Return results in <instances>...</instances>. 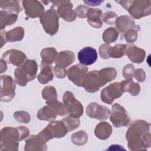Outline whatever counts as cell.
I'll use <instances>...</instances> for the list:
<instances>
[{"instance_id": "1", "label": "cell", "mask_w": 151, "mask_h": 151, "mask_svg": "<svg viewBox=\"0 0 151 151\" xmlns=\"http://www.w3.org/2000/svg\"><path fill=\"white\" fill-rule=\"evenodd\" d=\"M150 124L144 120L134 121L127 131L126 137L131 150L146 149L150 146Z\"/></svg>"}, {"instance_id": "2", "label": "cell", "mask_w": 151, "mask_h": 151, "mask_svg": "<svg viewBox=\"0 0 151 151\" xmlns=\"http://www.w3.org/2000/svg\"><path fill=\"white\" fill-rule=\"evenodd\" d=\"M29 130L25 126L5 127L0 132V150H17L18 142L28 136Z\"/></svg>"}, {"instance_id": "3", "label": "cell", "mask_w": 151, "mask_h": 151, "mask_svg": "<svg viewBox=\"0 0 151 151\" xmlns=\"http://www.w3.org/2000/svg\"><path fill=\"white\" fill-rule=\"evenodd\" d=\"M116 75V69L112 67L102 68L100 71H91L87 74L84 81L83 87L88 92H96L101 87L114 80Z\"/></svg>"}, {"instance_id": "4", "label": "cell", "mask_w": 151, "mask_h": 151, "mask_svg": "<svg viewBox=\"0 0 151 151\" xmlns=\"http://www.w3.org/2000/svg\"><path fill=\"white\" fill-rule=\"evenodd\" d=\"M38 65L35 60H27L14 71L15 80L21 86H25L28 81L34 80L37 75Z\"/></svg>"}, {"instance_id": "5", "label": "cell", "mask_w": 151, "mask_h": 151, "mask_svg": "<svg viewBox=\"0 0 151 151\" xmlns=\"http://www.w3.org/2000/svg\"><path fill=\"white\" fill-rule=\"evenodd\" d=\"M117 2L136 19H140L150 14V1H120Z\"/></svg>"}, {"instance_id": "6", "label": "cell", "mask_w": 151, "mask_h": 151, "mask_svg": "<svg viewBox=\"0 0 151 151\" xmlns=\"http://www.w3.org/2000/svg\"><path fill=\"white\" fill-rule=\"evenodd\" d=\"M68 132V130L63 121H56L49 123L38 136L42 141L46 143L51 139L64 137Z\"/></svg>"}, {"instance_id": "7", "label": "cell", "mask_w": 151, "mask_h": 151, "mask_svg": "<svg viewBox=\"0 0 151 151\" xmlns=\"http://www.w3.org/2000/svg\"><path fill=\"white\" fill-rule=\"evenodd\" d=\"M58 18L59 16L52 6L40 17V22L47 34L52 35L57 33L58 29Z\"/></svg>"}, {"instance_id": "8", "label": "cell", "mask_w": 151, "mask_h": 151, "mask_svg": "<svg viewBox=\"0 0 151 151\" xmlns=\"http://www.w3.org/2000/svg\"><path fill=\"white\" fill-rule=\"evenodd\" d=\"M63 103L69 116L79 117L83 113V107L70 91H66L63 96Z\"/></svg>"}, {"instance_id": "9", "label": "cell", "mask_w": 151, "mask_h": 151, "mask_svg": "<svg viewBox=\"0 0 151 151\" xmlns=\"http://www.w3.org/2000/svg\"><path fill=\"white\" fill-rule=\"evenodd\" d=\"M52 5L56 10L58 16L65 21H73L76 18L75 11L73 9V4L69 1H51Z\"/></svg>"}, {"instance_id": "10", "label": "cell", "mask_w": 151, "mask_h": 151, "mask_svg": "<svg viewBox=\"0 0 151 151\" xmlns=\"http://www.w3.org/2000/svg\"><path fill=\"white\" fill-rule=\"evenodd\" d=\"M15 84L12 78L8 75L1 76V101L9 102L15 96Z\"/></svg>"}, {"instance_id": "11", "label": "cell", "mask_w": 151, "mask_h": 151, "mask_svg": "<svg viewBox=\"0 0 151 151\" xmlns=\"http://www.w3.org/2000/svg\"><path fill=\"white\" fill-rule=\"evenodd\" d=\"M110 120L116 127L126 126L130 121L127 111L118 103H115L112 106V113H111Z\"/></svg>"}, {"instance_id": "12", "label": "cell", "mask_w": 151, "mask_h": 151, "mask_svg": "<svg viewBox=\"0 0 151 151\" xmlns=\"http://www.w3.org/2000/svg\"><path fill=\"white\" fill-rule=\"evenodd\" d=\"M123 93L121 83L115 82L101 90V99L103 102L111 104L114 99L120 97Z\"/></svg>"}, {"instance_id": "13", "label": "cell", "mask_w": 151, "mask_h": 151, "mask_svg": "<svg viewBox=\"0 0 151 151\" xmlns=\"http://www.w3.org/2000/svg\"><path fill=\"white\" fill-rule=\"evenodd\" d=\"M88 68L82 64L74 65L68 69L67 76L68 79L73 82L76 86H83L84 81L87 76Z\"/></svg>"}, {"instance_id": "14", "label": "cell", "mask_w": 151, "mask_h": 151, "mask_svg": "<svg viewBox=\"0 0 151 151\" xmlns=\"http://www.w3.org/2000/svg\"><path fill=\"white\" fill-rule=\"evenodd\" d=\"M86 113L91 118L103 120L107 119L111 113L107 107L93 102L87 106Z\"/></svg>"}, {"instance_id": "15", "label": "cell", "mask_w": 151, "mask_h": 151, "mask_svg": "<svg viewBox=\"0 0 151 151\" xmlns=\"http://www.w3.org/2000/svg\"><path fill=\"white\" fill-rule=\"evenodd\" d=\"M22 6L25 14L29 18L41 17L44 14V7L38 1H24Z\"/></svg>"}, {"instance_id": "16", "label": "cell", "mask_w": 151, "mask_h": 151, "mask_svg": "<svg viewBox=\"0 0 151 151\" xmlns=\"http://www.w3.org/2000/svg\"><path fill=\"white\" fill-rule=\"evenodd\" d=\"M1 58L7 63L18 67L21 65L27 60L26 55L24 52L14 49L6 51L3 54Z\"/></svg>"}, {"instance_id": "17", "label": "cell", "mask_w": 151, "mask_h": 151, "mask_svg": "<svg viewBox=\"0 0 151 151\" xmlns=\"http://www.w3.org/2000/svg\"><path fill=\"white\" fill-rule=\"evenodd\" d=\"M77 57L81 64L89 65L94 63L97 60V52L94 48L86 47L78 52Z\"/></svg>"}, {"instance_id": "18", "label": "cell", "mask_w": 151, "mask_h": 151, "mask_svg": "<svg viewBox=\"0 0 151 151\" xmlns=\"http://www.w3.org/2000/svg\"><path fill=\"white\" fill-rule=\"evenodd\" d=\"M75 60V55L73 51H63L58 54L57 57L55 61V65L65 68L70 64H73Z\"/></svg>"}, {"instance_id": "19", "label": "cell", "mask_w": 151, "mask_h": 151, "mask_svg": "<svg viewBox=\"0 0 151 151\" xmlns=\"http://www.w3.org/2000/svg\"><path fill=\"white\" fill-rule=\"evenodd\" d=\"M125 53L130 60L135 63H142L145 57V51L134 45H129L126 49Z\"/></svg>"}, {"instance_id": "20", "label": "cell", "mask_w": 151, "mask_h": 151, "mask_svg": "<svg viewBox=\"0 0 151 151\" xmlns=\"http://www.w3.org/2000/svg\"><path fill=\"white\" fill-rule=\"evenodd\" d=\"M47 147L38 135H31L26 141L25 150H45Z\"/></svg>"}, {"instance_id": "21", "label": "cell", "mask_w": 151, "mask_h": 151, "mask_svg": "<svg viewBox=\"0 0 151 151\" xmlns=\"http://www.w3.org/2000/svg\"><path fill=\"white\" fill-rule=\"evenodd\" d=\"M101 14L102 11L99 9L89 8L87 14V21L89 25L96 28L101 27L102 22L100 17L101 16Z\"/></svg>"}, {"instance_id": "22", "label": "cell", "mask_w": 151, "mask_h": 151, "mask_svg": "<svg viewBox=\"0 0 151 151\" xmlns=\"http://www.w3.org/2000/svg\"><path fill=\"white\" fill-rule=\"evenodd\" d=\"M134 21L132 18L127 15H122L117 18L116 21L117 29L122 32H124L134 27Z\"/></svg>"}, {"instance_id": "23", "label": "cell", "mask_w": 151, "mask_h": 151, "mask_svg": "<svg viewBox=\"0 0 151 151\" xmlns=\"http://www.w3.org/2000/svg\"><path fill=\"white\" fill-rule=\"evenodd\" d=\"M112 132L111 125L107 122H101L97 125L94 130L96 137L101 140H105L109 137Z\"/></svg>"}, {"instance_id": "24", "label": "cell", "mask_w": 151, "mask_h": 151, "mask_svg": "<svg viewBox=\"0 0 151 151\" xmlns=\"http://www.w3.org/2000/svg\"><path fill=\"white\" fill-rule=\"evenodd\" d=\"M58 53L54 47H48L42 50L41 52V64H51L55 62L57 57Z\"/></svg>"}, {"instance_id": "25", "label": "cell", "mask_w": 151, "mask_h": 151, "mask_svg": "<svg viewBox=\"0 0 151 151\" xmlns=\"http://www.w3.org/2000/svg\"><path fill=\"white\" fill-rule=\"evenodd\" d=\"M57 113L50 106L47 105L41 108L37 113V117L42 120L53 121L55 119Z\"/></svg>"}, {"instance_id": "26", "label": "cell", "mask_w": 151, "mask_h": 151, "mask_svg": "<svg viewBox=\"0 0 151 151\" xmlns=\"http://www.w3.org/2000/svg\"><path fill=\"white\" fill-rule=\"evenodd\" d=\"M53 79L51 67L48 64L41 63V71L38 76V80L41 84H46Z\"/></svg>"}, {"instance_id": "27", "label": "cell", "mask_w": 151, "mask_h": 151, "mask_svg": "<svg viewBox=\"0 0 151 151\" xmlns=\"http://www.w3.org/2000/svg\"><path fill=\"white\" fill-rule=\"evenodd\" d=\"M126 49V44H116L114 47L108 45L106 50L107 59L111 58H120L124 55Z\"/></svg>"}, {"instance_id": "28", "label": "cell", "mask_w": 151, "mask_h": 151, "mask_svg": "<svg viewBox=\"0 0 151 151\" xmlns=\"http://www.w3.org/2000/svg\"><path fill=\"white\" fill-rule=\"evenodd\" d=\"M18 18V15L1 10L0 12V28L3 29L6 26L14 24Z\"/></svg>"}, {"instance_id": "29", "label": "cell", "mask_w": 151, "mask_h": 151, "mask_svg": "<svg viewBox=\"0 0 151 151\" xmlns=\"http://www.w3.org/2000/svg\"><path fill=\"white\" fill-rule=\"evenodd\" d=\"M7 41L15 42L22 40L24 35V29L22 27H17L9 31L4 32Z\"/></svg>"}, {"instance_id": "30", "label": "cell", "mask_w": 151, "mask_h": 151, "mask_svg": "<svg viewBox=\"0 0 151 151\" xmlns=\"http://www.w3.org/2000/svg\"><path fill=\"white\" fill-rule=\"evenodd\" d=\"M0 8L1 10L11 13L18 14L21 9L17 1H0Z\"/></svg>"}, {"instance_id": "31", "label": "cell", "mask_w": 151, "mask_h": 151, "mask_svg": "<svg viewBox=\"0 0 151 151\" xmlns=\"http://www.w3.org/2000/svg\"><path fill=\"white\" fill-rule=\"evenodd\" d=\"M121 84L124 92L128 91L133 96L138 95L140 92V87L139 84L133 82L132 80L122 81L121 82Z\"/></svg>"}, {"instance_id": "32", "label": "cell", "mask_w": 151, "mask_h": 151, "mask_svg": "<svg viewBox=\"0 0 151 151\" xmlns=\"http://www.w3.org/2000/svg\"><path fill=\"white\" fill-rule=\"evenodd\" d=\"M119 36V32L113 27L108 28L103 34V40L106 44L114 42Z\"/></svg>"}, {"instance_id": "33", "label": "cell", "mask_w": 151, "mask_h": 151, "mask_svg": "<svg viewBox=\"0 0 151 151\" xmlns=\"http://www.w3.org/2000/svg\"><path fill=\"white\" fill-rule=\"evenodd\" d=\"M88 140V136L86 132L79 130L76 133H74L71 136V140L73 143L77 145H84Z\"/></svg>"}, {"instance_id": "34", "label": "cell", "mask_w": 151, "mask_h": 151, "mask_svg": "<svg viewBox=\"0 0 151 151\" xmlns=\"http://www.w3.org/2000/svg\"><path fill=\"white\" fill-rule=\"evenodd\" d=\"M42 97L46 100V101L57 100V94L55 88L52 86H45L42 91Z\"/></svg>"}, {"instance_id": "35", "label": "cell", "mask_w": 151, "mask_h": 151, "mask_svg": "<svg viewBox=\"0 0 151 151\" xmlns=\"http://www.w3.org/2000/svg\"><path fill=\"white\" fill-rule=\"evenodd\" d=\"M62 121L66 126L68 131H72L77 129L80 124V120L78 117H75L71 116L64 118Z\"/></svg>"}, {"instance_id": "36", "label": "cell", "mask_w": 151, "mask_h": 151, "mask_svg": "<svg viewBox=\"0 0 151 151\" xmlns=\"http://www.w3.org/2000/svg\"><path fill=\"white\" fill-rule=\"evenodd\" d=\"M46 104L47 105L52 107L57 112V114L60 116H64L66 114H68L67 111L64 106V104L57 100L46 101Z\"/></svg>"}, {"instance_id": "37", "label": "cell", "mask_w": 151, "mask_h": 151, "mask_svg": "<svg viewBox=\"0 0 151 151\" xmlns=\"http://www.w3.org/2000/svg\"><path fill=\"white\" fill-rule=\"evenodd\" d=\"M14 116L17 121L23 123H28L30 120V115L28 113L25 111H18L14 113Z\"/></svg>"}, {"instance_id": "38", "label": "cell", "mask_w": 151, "mask_h": 151, "mask_svg": "<svg viewBox=\"0 0 151 151\" xmlns=\"http://www.w3.org/2000/svg\"><path fill=\"white\" fill-rule=\"evenodd\" d=\"M117 18V14L112 11H108L101 15V19L103 21L107 24H113L116 22Z\"/></svg>"}, {"instance_id": "39", "label": "cell", "mask_w": 151, "mask_h": 151, "mask_svg": "<svg viewBox=\"0 0 151 151\" xmlns=\"http://www.w3.org/2000/svg\"><path fill=\"white\" fill-rule=\"evenodd\" d=\"M124 38L128 42L132 43L134 42L137 38V31L135 27L129 29L124 33Z\"/></svg>"}, {"instance_id": "40", "label": "cell", "mask_w": 151, "mask_h": 151, "mask_svg": "<svg viewBox=\"0 0 151 151\" xmlns=\"http://www.w3.org/2000/svg\"><path fill=\"white\" fill-rule=\"evenodd\" d=\"M123 76L126 80H132L134 73V65L132 64H129L125 65L123 69Z\"/></svg>"}, {"instance_id": "41", "label": "cell", "mask_w": 151, "mask_h": 151, "mask_svg": "<svg viewBox=\"0 0 151 151\" xmlns=\"http://www.w3.org/2000/svg\"><path fill=\"white\" fill-rule=\"evenodd\" d=\"M88 9L89 8L88 7L84 5H80L76 8L74 11L76 15H77L79 18H84L87 17V14Z\"/></svg>"}, {"instance_id": "42", "label": "cell", "mask_w": 151, "mask_h": 151, "mask_svg": "<svg viewBox=\"0 0 151 151\" xmlns=\"http://www.w3.org/2000/svg\"><path fill=\"white\" fill-rule=\"evenodd\" d=\"M54 72L56 77L59 78H63L67 75V71L65 68H63L55 65L54 67Z\"/></svg>"}, {"instance_id": "43", "label": "cell", "mask_w": 151, "mask_h": 151, "mask_svg": "<svg viewBox=\"0 0 151 151\" xmlns=\"http://www.w3.org/2000/svg\"><path fill=\"white\" fill-rule=\"evenodd\" d=\"M134 76L137 81L140 82L144 81V80H145V74L142 69L139 68L134 71Z\"/></svg>"}, {"instance_id": "44", "label": "cell", "mask_w": 151, "mask_h": 151, "mask_svg": "<svg viewBox=\"0 0 151 151\" xmlns=\"http://www.w3.org/2000/svg\"><path fill=\"white\" fill-rule=\"evenodd\" d=\"M7 69V66H6V62L3 60L1 59V73H2L5 72Z\"/></svg>"}, {"instance_id": "45", "label": "cell", "mask_w": 151, "mask_h": 151, "mask_svg": "<svg viewBox=\"0 0 151 151\" xmlns=\"http://www.w3.org/2000/svg\"><path fill=\"white\" fill-rule=\"evenodd\" d=\"M103 1H84V2L85 4H87L88 5H91V6H97L99 5H100V4H101Z\"/></svg>"}, {"instance_id": "46", "label": "cell", "mask_w": 151, "mask_h": 151, "mask_svg": "<svg viewBox=\"0 0 151 151\" xmlns=\"http://www.w3.org/2000/svg\"><path fill=\"white\" fill-rule=\"evenodd\" d=\"M6 42H7V41H6L5 36L4 35V32H1V48H2L3 47V45L6 44Z\"/></svg>"}]
</instances>
